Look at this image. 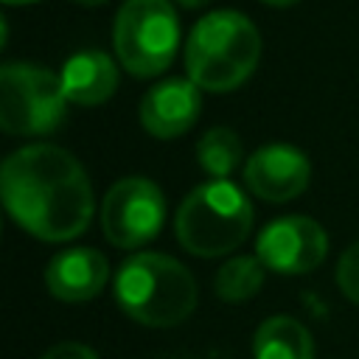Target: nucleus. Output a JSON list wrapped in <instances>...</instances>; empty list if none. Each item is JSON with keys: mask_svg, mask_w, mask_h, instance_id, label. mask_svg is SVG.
Segmentation results:
<instances>
[{"mask_svg": "<svg viewBox=\"0 0 359 359\" xmlns=\"http://www.w3.org/2000/svg\"><path fill=\"white\" fill-rule=\"evenodd\" d=\"M0 194L11 219L42 241H67L87 230L95 202L81 163L50 143H31L6 157Z\"/></svg>", "mask_w": 359, "mask_h": 359, "instance_id": "obj_1", "label": "nucleus"}, {"mask_svg": "<svg viewBox=\"0 0 359 359\" xmlns=\"http://www.w3.org/2000/svg\"><path fill=\"white\" fill-rule=\"evenodd\" d=\"M115 300L126 317L149 328H171L196 309V280L177 258L135 252L115 275Z\"/></svg>", "mask_w": 359, "mask_h": 359, "instance_id": "obj_3", "label": "nucleus"}, {"mask_svg": "<svg viewBox=\"0 0 359 359\" xmlns=\"http://www.w3.org/2000/svg\"><path fill=\"white\" fill-rule=\"evenodd\" d=\"M261 59V34L236 8H219L196 20L185 39V73L208 93L241 87Z\"/></svg>", "mask_w": 359, "mask_h": 359, "instance_id": "obj_2", "label": "nucleus"}, {"mask_svg": "<svg viewBox=\"0 0 359 359\" xmlns=\"http://www.w3.org/2000/svg\"><path fill=\"white\" fill-rule=\"evenodd\" d=\"M79 6H104L107 0H76Z\"/></svg>", "mask_w": 359, "mask_h": 359, "instance_id": "obj_20", "label": "nucleus"}, {"mask_svg": "<svg viewBox=\"0 0 359 359\" xmlns=\"http://www.w3.org/2000/svg\"><path fill=\"white\" fill-rule=\"evenodd\" d=\"M311 163L292 143H266L247 157L244 185L264 202H289L309 185Z\"/></svg>", "mask_w": 359, "mask_h": 359, "instance_id": "obj_9", "label": "nucleus"}, {"mask_svg": "<svg viewBox=\"0 0 359 359\" xmlns=\"http://www.w3.org/2000/svg\"><path fill=\"white\" fill-rule=\"evenodd\" d=\"M252 359H314V339L300 320L275 314L255 328Z\"/></svg>", "mask_w": 359, "mask_h": 359, "instance_id": "obj_13", "label": "nucleus"}, {"mask_svg": "<svg viewBox=\"0 0 359 359\" xmlns=\"http://www.w3.org/2000/svg\"><path fill=\"white\" fill-rule=\"evenodd\" d=\"M165 222V196L149 177L118 180L101 202L104 238L121 250H135L157 238Z\"/></svg>", "mask_w": 359, "mask_h": 359, "instance_id": "obj_7", "label": "nucleus"}, {"mask_svg": "<svg viewBox=\"0 0 359 359\" xmlns=\"http://www.w3.org/2000/svg\"><path fill=\"white\" fill-rule=\"evenodd\" d=\"M121 67L135 79H151L171 67L180 50V17L168 0H123L112 25Z\"/></svg>", "mask_w": 359, "mask_h": 359, "instance_id": "obj_5", "label": "nucleus"}, {"mask_svg": "<svg viewBox=\"0 0 359 359\" xmlns=\"http://www.w3.org/2000/svg\"><path fill=\"white\" fill-rule=\"evenodd\" d=\"M177 3H180L182 8H202L208 0H177Z\"/></svg>", "mask_w": 359, "mask_h": 359, "instance_id": "obj_19", "label": "nucleus"}, {"mask_svg": "<svg viewBox=\"0 0 359 359\" xmlns=\"http://www.w3.org/2000/svg\"><path fill=\"white\" fill-rule=\"evenodd\" d=\"M264 272H266V266L261 264L258 255H238L219 266L213 289L227 303H244V300L255 297L258 289L264 286Z\"/></svg>", "mask_w": 359, "mask_h": 359, "instance_id": "obj_15", "label": "nucleus"}, {"mask_svg": "<svg viewBox=\"0 0 359 359\" xmlns=\"http://www.w3.org/2000/svg\"><path fill=\"white\" fill-rule=\"evenodd\" d=\"M109 280L107 258L93 247H67L45 266V286L56 300L84 303L104 292Z\"/></svg>", "mask_w": 359, "mask_h": 359, "instance_id": "obj_11", "label": "nucleus"}, {"mask_svg": "<svg viewBox=\"0 0 359 359\" xmlns=\"http://www.w3.org/2000/svg\"><path fill=\"white\" fill-rule=\"evenodd\" d=\"M202 112V90L185 76L157 81L140 101V123L151 137L171 140L185 135Z\"/></svg>", "mask_w": 359, "mask_h": 359, "instance_id": "obj_10", "label": "nucleus"}, {"mask_svg": "<svg viewBox=\"0 0 359 359\" xmlns=\"http://www.w3.org/2000/svg\"><path fill=\"white\" fill-rule=\"evenodd\" d=\"M42 359H98V353L84 342H59L45 351Z\"/></svg>", "mask_w": 359, "mask_h": 359, "instance_id": "obj_17", "label": "nucleus"}, {"mask_svg": "<svg viewBox=\"0 0 359 359\" xmlns=\"http://www.w3.org/2000/svg\"><path fill=\"white\" fill-rule=\"evenodd\" d=\"M6 6H25V3H36V0H3Z\"/></svg>", "mask_w": 359, "mask_h": 359, "instance_id": "obj_21", "label": "nucleus"}, {"mask_svg": "<svg viewBox=\"0 0 359 359\" xmlns=\"http://www.w3.org/2000/svg\"><path fill=\"white\" fill-rule=\"evenodd\" d=\"M244 149L233 129L213 126L196 143V163L210 180H227L241 165Z\"/></svg>", "mask_w": 359, "mask_h": 359, "instance_id": "obj_14", "label": "nucleus"}, {"mask_svg": "<svg viewBox=\"0 0 359 359\" xmlns=\"http://www.w3.org/2000/svg\"><path fill=\"white\" fill-rule=\"evenodd\" d=\"M261 3L275 6V8H286V6H294V3H300V0H261Z\"/></svg>", "mask_w": 359, "mask_h": 359, "instance_id": "obj_18", "label": "nucleus"}, {"mask_svg": "<svg viewBox=\"0 0 359 359\" xmlns=\"http://www.w3.org/2000/svg\"><path fill=\"white\" fill-rule=\"evenodd\" d=\"M328 236L309 216H280L269 222L255 241V255L269 272L306 275L325 261Z\"/></svg>", "mask_w": 359, "mask_h": 359, "instance_id": "obj_8", "label": "nucleus"}, {"mask_svg": "<svg viewBox=\"0 0 359 359\" xmlns=\"http://www.w3.org/2000/svg\"><path fill=\"white\" fill-rule=\"evenodd\" d=\"M252 230V205L230 180H208L196 185L180 205L174 233L180 244L199 258L233 252Z\"/></svg>", "mask_w": 359, "mask_h": 359, "instance_id": "obj_4", "label": "nucleus"}, {"mask_svg": "<svg viewBox=\"0 0 359 359\" xmlns=\"http://www.w3.org/2000/svg\"><path fill=\"white\" fill-rule=\"evenodd\" d=\"M337 286L339 292L359 303V241H353L342 255H339V264H337Z\"/></svg>", "mask_w": 359, "mask_h": 359, "instance_id": "obj_16", "label": "nucleus"}, {"mask_svg": "<svg viewBox=\"0 0 359 359\" xmlns=\"http://www.w3.org/2000/svg\"><path fill=\"white\" fill-rule=\"evenodd\" d=\"M59 81L70 104L98 107L118 90V67L104 50H79L62 65Z\"/></svg>", "mask_w": 359, "mask_h": 359, "instance_id": "obj_12", "label": "nucleus"}, {"mask_svg": "<svg viewBox=\"0 0 359 359\" xmlns=\"http://www.w3.org/2000/svg\"><path fill=\"white\" fill-rule=\"evenodd\" d=\"M67 98L59 73L28 62L0 67V126L14 137H39L62 126Z\"/></svg>", "mask_w": 359, "mask_h": 359, "instance_id": "obj_6", "label": "nucleus"}]
</instances>
